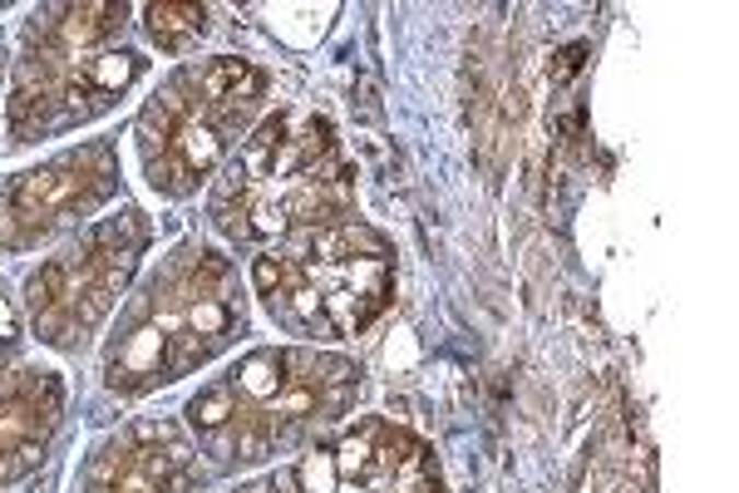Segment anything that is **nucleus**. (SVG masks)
Masks as SVG:
<instances>
[{
  "mask_svg": "<svg viewBox=\"0 0 739 493\" xmlns=\"http://www.w3.org/2000/svg\"><path fill=\"white\" fill-rule=\"evenodd\" d=\"M148 30H153V39L163 49H177V45H187L193 35L207 30V10H197V5H148Z\"/></svg>",
  "mask_w": 739,
  "mask_h": 493,
  "instance_id": "obj_1",
  "label": "nucleus"
},
{
  "mask_svg": "<svg viewBox=\"0 0 739 493\" xmlns=\"http://www.w3.org/2000/svg\"><path fill=\"white\" fill-rule=\"evenodd\" d=\"M187 414H193V424H203V429H217L227 414H236V390L232 385H212L207 394H197Z\"/></svg>",
  "mask_w": 739,
  "mask_h": 493,
  "instance_id": "obj_2",
  "label": "nucleus"
}]
</instances>
